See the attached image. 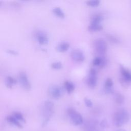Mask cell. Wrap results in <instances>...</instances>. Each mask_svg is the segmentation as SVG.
I'll return each instance as SVG.
<instances>
[{
  "instance_id": "cell-13",
  "label": "cell",
  "mask_w": 131,
  "mask_h": 131,
  "mask_svg": "<svg viewBox=\"0 0 131 131\" xmlns=\"http://www.w3.org/2000/svg\"><path fill=\"white\" fill-rule=\"evenodd\" d=\"M120 71L122 77L131 82V71L126 69L122 64H120Z\"/></svg>"
},
{
  "instance_id": "cell-11",
  "label": "cell",
  "mask_w": 131,
  "mask_h": 131,
  "mask_svg": "<svg viewBox=\"0 0 131 131\" xmlns=\"http://www.w3.org/2000/svg\"><path fill=\"white\" fill-rule=\"evenodd\" d=\"M113 81L111 78H107L104 83V91L106 94H114V89L113 88Z\"/></svg>"
},
{
  "instance_id": "cell-18",
  "label": "cell",
  "mask_w": 131,
  "mask_h": 131,
  "mask_svg": "<svg viewBox=\"0 0 131 131\" xmlns=\"http://www.w3.org/2000/svg\"><path fill=\"white\" fill-rule=\"evenodd\" d=\"M5 83L6 86L8 88H11L14 84L16 83V80L11 76H8L6 77Z\"/></svg>"
},
{
  "instance_id": "cell-30",
  "label": "cell",
  "mask_w": 131,
  "mask_h": 131,
  "mask_svg": "<svg viewBox=\"0 0 131 131\" xmlns=\"http://www.w3.org/2000/svg\"><path fill=\"white\" fill-rule=\"evenodd\" d=\"M116 131H126V130H124V129H123L121 128V129H118L116 130Z\"/></svg>"
},
{
  "instance_id": "cell-22",
  "label": "cell",
  "mask_w": 131,
  "mask_h": 131,
  "mask_svg": "<svg viewBox=\"0 0 131 131\" xmlns=\"http://www.w3.org/2000/svg\"><path fill=\"white\" fill-rule=\"evenodd\" d=\"M12 115L20 122H21L23 123L26 122V120L21 113L18 112H13Z\"/></svg>"
},
{
  "instance_id": "cell-20",
  "label": "cell",
  "mask_w": 131,
  "mask_h": 131,
  "mask_svg": "<svg viewBox=\"0 0 131 131\" xmlns=\"http://www.w3.org/2000/svg\"><path fill=\"white\" fill-rule=\"evenodd\" d=\"M114 100L118 104H122L124 101V97L121 93H116L114 95Z\"/></svg>"
},
{
  "instance_id": "cell-6",
  "label": "cell",
  "mask_w": 131,
  "mask_h": 131,
  "mask_svg": "<svg viewBox=\"0 0 131 131\" xmlns=\"http://www.w3.org/2000/svg\"><path fill=\"white\" fill-rule=\"evenodd\" d=\"M18 80L21 86L26 90H29L31 89V84L28 79L26 73L24 72H20L18 74Z\"/></svg>"
},
{
  "instance_id": "cell-16",
  "label": "cell",
  "mask_w": 131,
  "mask_h": 131,
  "mask_svg": "<svg viewBox=\"0 0 131 131\" xmlns=\"http://www.w3.org/2000/svg\"><path fill=\"white\" fill-rule=\"evenodd\" d=\"M103 29L102 26L101 24L90 23V25L88 26V30L90 31H100Z\"/></svg>"
},
{
  "instance_id": "cell-23",
  "label": "cell",
  "mask_w": 131,
  "mask_h": 131,
  "mask_svg": "<svg viewBox=\"0 0 131 131\" xmlns=\"http://www.w3.org/2000/svg\"><path fill=\"white\" fill-rule=\"evenodd\" d=\"M119 80V82L121 84V85H122V86H123L124 88H128L129 86L130 83H131L130 81H129L128 80L124 78L123 77L120 78Z\"/></svg>"
},
{
  "instance_id": "cell-25",
  "label": "cell",
  "mask_w": 131,
  "mask_h": 131,
  "mask_svg": "<svg viewBox=\"0 0 131 131\" xmlns=\"http://www.w3.org/2000/svg\"><path fill=\"white\" fill-rule=\"evenodd\" d=\"M51 66L52 68L54 69H56V70H59L62 67V64L59 61H56L52 62L51 64Z\"/></svg>"
},
{
  "instance_id": "cell-1",
  "label": "cell",
  "mask_w": 131,
  "mask_h": 131,
  "mask_svg": "<svg viewBox=\"0 0 131 131\" xmlns=\"http://www.w3.org/2000/svg\"><path fill=\"white\" fill-rule=\"evenodd\" d=\"M129 120V114L124 108L117 110L113 116V123L115 126L120 127L127 123Z\"/></svg>"
},
{
  "instance_id": "cell-29",
  "label": "cell",
  "mask_w": 131,
  "mask_h": 131,
  "mask_svg": "<svg viewBox=\"0 0 131 131\" xmlns=\"http://www.w3.org/2000/svg\"><path fill=\"white\" fill-rule=\"evenodd\" d=\"M7 52L9 54H12V55H17L18 54L17 52H16V51L15 50H7Z\"/></svg>"
},
{
  "instance_id": "cell-8",
  "label": "cell",
  "mask_w": 131,
  "mask_h": 131,
  "mask_svg": "<svg viewBox=\"0 0 131 131\" xmlns=\"http://www.w3.org/2000/svg\"><path fill=\"white\" fill-rule=\"evenodd\" d=\"M72 59L76 62H82L85 59V56L83 52L79 49L73 50L70 54Z\"/></svg>"
},
{
  "instance_id": "cell-9",
  "label": "cell",
  "mask_w": 131,
  "mask_h": 131,
  "mask_svg": "<svg viewBox=\"0 0 131 131\" xmlns=\"http://www.w3.org/2000/svg\"><path fill=\"white\" fill-rule=\"evenodd\" d=\"M35 37L40 45L47 44L48 42V38L47 35L42 31L38 30L35 33Z\"/></svg>"
},
{
  "instance_id": "cell-19",
  "label": "cell",
  "mask_w": 131,
  "mask_h": 131,
  "mask_svg": "<svg viewBox=\"0 0 131 131\" xmlns=\"http://www.w3.org/2000/svg\"><path fill=\"white\" fill-rule=\"evenodd\" d=\"M103 19V17L100 14H94L91 17V23L100 24V23Z\"/></svg>"
},
{
  "instance_id": "cell-14",
  "label": "cell",
  "mask_w": 131,
  "mask_h": 131,
  "mask_svg": "<svg viewBox=\"0 0 131 131\" xmlns=\"http://www.w3.org/2000/svg\"><path fill=\"white\" fill-rule=\"evenodd\" d=\"M6 119H7V121L11 124L20 129L23 127L20 122L18 121L17 119H16L12 115L8 116Z\"/></svg>"
},
{
  "instance_id": "cell-3",
  "label": "cell",
  "mask_w": 131,
  "mask_h": 131,
  "mask_svg": "<svg viewBox=\"0 0 131 131\" xmlns=\"http://www.w3.org/2000/svg\"><path fill=\"white\" fill-rule=\"evenodd\" d=\"M67 114L70 118V122L75 126L81 125L83 122V119L80 113L73 108H69L67 110Z\"/></svg>"
},
{
  "instance_id": "cell-2",
  "label": "cell",
  "mask_w": 131,
  "mask_h": 131,
  "mask_svg": "<svg viewBox=\"0 0 131 131\" xmlns=\"http://www.w3.org/2000/svg\"><path fill=\"white\" fill-rule=\"evenodd\" d=\"M54 111V103L49 100H46L43 105V120L42 123V127L45 126L50 121Z\"/></svg>"
},
{
  "instance_id": "cell-4",
  "label": "cell",
  "mask_w": 131,
  "mask_h": 131,
  "mask_svg": "<svg viewBox=\"0 0 131 131\" xmlns=\"http://www.w3.org/2000/svg\"><path fill=\"white\" fill-rule=\"evenodd\" d=\"M94 47L99 56H104L107 51V43L102 38H97L94 41Z\"/></svg>"
},
{
  "instance_id": "cell-24",
  "label": "cell",
  "mask_w": 131,
  "mask_h": 131,
  "mask_svg": "<svg viewBox=\"0 0 131 131\" xmlns=\"http://www.w3.org/2000/svg\"><path fill=\"white\" fill-rule=\"evenodd\" d=\"M106 37L107 38V39L112 43H119V40L115 36L111 35V34H106Z\"/></svg>"
},
{
  "instance_id": "cell-21",
  "label": "cell",
  "mask_w": 131,
  "mask_h": 131,
  "mask_svg": "<svg viewBox=\"0 0 131 131\" xmlns=\"http://www.w3.org/2000/svg\"><path fill=\"white\" fill-rule=\"evenodd\" d=\"M53 12L58 17L60 18H63L65 16L64 13L62 9L59 7H54L53 10Z\"/></svg>"
},
{
  "instance_id": "cell-15",
  "label": "cell",
  "mask_w": 131,
  "mask_h": 131,
  "mask_svg": "<svg viewBox=\"0 0 131 131\" xmlns=\"http://www.w3.org/2000/svg\"><path fill=\"white\" fill-rule=\"evenodd\" d=\"M70 47V45L67 42H61L58 44L56 47V49L57 51L60 52H64L67 51Z\"/></svg>"
},
{
  "instance_id": "cell-10",
  "label": "cell",
  "mask_w": 131,
  "mask_h": 131,
  "mask_svg": "<svg viewBox=\"0 0 131 131\" xmlns=\"http://www.w3.org/2000/svg\"><path fill=\"white\" fill-rule=\"evenodd\" d=\"M107 60L104 56H98L95 57L93 60V64L100 68H103L105 66Z\"/></svg>"
},
{
  "instance_id": "cell-12",
  "label": "cell",
  "mask_w": 131,
  "mask_h": 131,
  "mask_svg": "<svg viewBox=\"0 0 131 131\" xmlns=\"http://www.w3.org/2000/svg\"><path fill=\"white\" fill-rule=\"evenodd\" d=\"M98 123L95 120H88L84 125V129L85 131H94L96 129Z\"/></svg>"
},
{
  "instance_id": "cell-28",
  "label": "cell",
  "mask_w": 131,
  "mask_h": 131,
  "mask_svg": "<svg viewBox=\"0 0 131 131\" xmlns=\"http://www.w3.org/2000/svg\"><path fill=\"white\" fill-rule=\"evenodd\" d=\"M100 126L102 128H106L108 127V123L106 119L102 120L100 123Z\"/></svg>"
},
{
  "instance_id": "cell-7",
  "label": "cell",
  "mask_w": 131,
  "mask_h": 131,
  "mask_svg": "<svg viewBox=\"0 0 131 131\" xmlns=\"http://www.w3.org/2000/svg\"><path fill=\"white\" fill-rule=\"evenodd\" d=\"M48 94L49 96L54 99H59L61 95L60 88L57 85H52L48 89Z\"/></svg>"
},
{
  "instance_id": "cell-27",
  "label": "cell",
  "mask_w": 131,
  "mask_h": 131,
  "mask_svg": "<svg viewBox=\"0 0 131 131\" xmlns=\"http://www.w3.org/2000/svg\"><path fill=\"white\" fill-rule=\"evenodd\" d=\"M84 103H85V105L87 107H92L93 106V102L90 99H89L87 98H85L84 99Z\"/></svg>"
},
{
  "instance_id": "cell-26",
  "label": "cell",
  "mask_w": 131,
  "mask_h": 131,
  "mask_svg": "<svg viewBox=\"0 0 131 131\" xmlns=\"http://www.w3.org/2000/svg\"><path fill=\"white\" fill-rule=\"evenodd\" d=\"M100 4V1L98 0H91L86 2V4L92 7L98 6Z\"/></svg>"
},
{
  "instance_id": "cell-17",
  "label": "cell",
  "mask_w": 131,
  "mask_h": 131,
  "mask_svg": "<svg viewBox=\"0 0 131 131\" xmlns=\"http://www.w3.org/2000/svg\"><path fill=\"white\" fill-rule=\"evenodd\" d=\"M64 85L68 94H71L72 93L75 89V86L72 82L69 80H66L64 83Z\"/></svg>"
},
{
  "instance_id": "cell-5",
  "label": "cell",
  "mask_w": 131,
  "mask_h": 131,
  "mask_svg": "<svg viewBox=\"0 0 131 131\" xmlns=\"http://www.w3.org/2000/svg\"><path fill=\"white\" fill-rule=\"evenodd\" d=\"M97 82V71L94 68H91L87 79V84L91 88H94L96 86Z\"/></svg>"
}]
</instances>
